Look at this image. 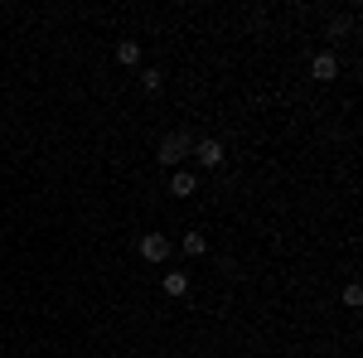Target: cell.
I'll return each mask as SVG.
<instances>
[{
  "mask_svg": "<svg viewBox=\"0 0 363 358\" xmlns=\"http://www.w3.org/2000/svg\"><path fill=\"white\" fill-rule=\"evenodd\" d=\"M189 155H194V136H189V131H169V136L160 140V150H155V160L165 169H184Z\"/></svg>",
  "mask_w": 363,
  "mask_h": 358,
  "instance_id": "cell-1",
  "label": "cell"
},
{
  "mask_svg": "<svg viewBox=\"0 0 363 358\" xmlns=\"http://www.w3.org/2000/svg\"><path fill=\"white\" fill-rule=\"evenodd\" d=\"M169 247H174V242H169L165 233H140V257H145L150 267H160L169 257Z\"/></svg>",
  "mask_w": 363,
  "mask_h": 358,
  "instance_id": "cell-2",
  "label": "cell"
},
{
  "mask_svg": "<svg viewBox=\"0 0 363 358\" xmlns=\"http://www.w3.org/2000/svg\"><path fill=\"white\" fill-rule=\"evenodd\" d=\"M194 160H199L203 169H218V165H223V140L199 136V140H194Z\"/></svg>",
  "mask_w": 363,
  "mask_h": 358,
  "instance_id": "cell-3",
  "label": "cell"
},
{
  "mask_svg": "<svg viewBox=\"0 0 363 358\" xmlns=\"http://www.w3.org/2000/svg\"><path fill=\"white\" fill-rule=\"evenodd\" d=\"M310 73H315V83H335V78H339V58L330 54V49H325V54H315Z\"/></svg>",
  "mask_w": 363,
  "mask_h": 358,
  "instance_id": "cell-4",
  "label": "cell"
},
{
  "mask_svg": "<svg viewBox=\"0 0 363 358\" xmlns=\"http://www.w3.org/2000/svg\"><path fill=\"white\" fill-rule=\"evenodd\" d=\"M194 189H199L194 169H169V194H174V198H189Z\"/></svg>",
  "mask_w": 363,
  "mask_h": 358,
  "instance_id": "cell-5",
  "label": "cell"
},
{
  "mask_svg": "<svg viewBox=\"0 0 363 358\" xmlns=\"http://www.w3.org/2000/svg\"><path fill=\"white\" fill-rule=\"evenodd\" d=\"M116 63H126V68H136V63H140V44H136V39H121V44H116Z\"/></svg>",
  "mask_w": 363,
  "mask_h": 358,
  "instance_id": "cell-6",
  "label": "cell"
},
{
  "mask_svg": "<svg viewBox=\"0 0 363 358\" xmlns=\"http://www.w3.org/2000/svg\"><path fill=\"white\" fill-rule=\"evenodd\" d=\"M165 296H174V301L189 296V276L184 272H165Z\"/></svg>",
  "mask_w": 363,
  "mask_h": 358,
  "instance_id": "cell-7",
  "label": "cell"
},
{
  "mask_svg": "<svg viewBox=\"0 0 363 358\" xmlns=\"http://www.w3.org/2000/svg\"><path fill=\"white\" fill-rule=\"evenodd\" d=\"M208 252V237L203 233H184V257H203Z\"/></svg>",
  "mask_w": 363,
  "mask_h": 358,
  "instance_id": "cell-8",
  "label": "cell"
},
{
  "mask_svg": "<svg viewBox=\"0 0 363 358\" xmlns=\"http://www.w3.org/2000/svg\"><path fill=\"white\" fill-rule=\"evenodd\" d=\"M140 87H145V92H160V87H165V73H160V68H145V73H140Z\"/></svg>",
  "mask_w": 363,
  "mask_h": 358,
  "instance_id": "cell-9",
  "label": "cell"
},
{
  "mask_svg": "<svg viewBox=\"0 0 363 358\" xmlns=\"http://www.w3.org/2000/svg\"><path fill=\"white\" fill-rule=\"evenodd\" d=\"M344 305H349V310H359V305H363V291H359V286H344Z\"/></svg>",
  "mask_w": 363,
  "mask_h": 358,
  "instance_id": "cell-10",
  "label": "cell"
}]
</instances>
